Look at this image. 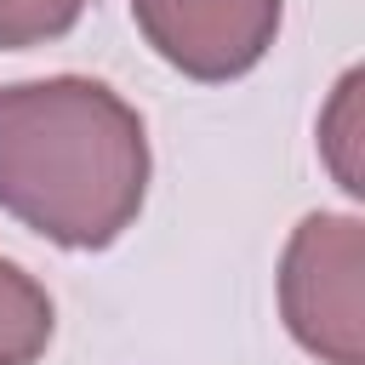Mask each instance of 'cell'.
<instances>
[{
    "mask_svg": "<svg viewBox=\"0 0 365 365\" xmlns=\"http://www.w3.org/2000/svg\"><path fill=\"white\" fill-rule=\"evenodd\" d=\"M148 200V125L103 80L0 86V211L63 251L114 245Z\"/></svg>",
    "mask_w": 365,
    "mask_h": 365,
    "instance_id": "obj_1",
    "label": "cell"
},
{
    "mask_svg": "<svg viewBox=\"0 0 365 365\" xmlns=\"http://www.w3.org/2000/svg\"><path fill=\"white\" fill-rule=\"evenodd\" d=\"M279 319L325 365H365V222L314 211L279 257Z\"/></svg>",
    "mask_w": 365,
    "mask_h": 365,
    "instance_id": "obj_2",
    "label": "cell"
},
{
    "mask_svg": "<svg viewBox=\"0 0 365 365\" xmlns=\"http://www.w3.org/2000/svg\"><path fill=\"white\" fill-rule=\"evenodd\" d=\"M131 17L160 63L222 86L268 57L285 23V0H131Z\"/></svg>",
    "mask_w": 365,
    "mask_h": 365,
    "instance_id": "obj_3",
    "label": "cell"
},
{
    "mask_svg": "<svg viewBox=\"0 0 365 365\" xmlns=\"http://www.w3.org/2000/svg\"><path fill=\"white\" fill-rule=\"evenodd\" d=\"M51 331H57V308L46 285L11 257H0V365H34L51 348Z\"/></svg>",
    "mask_w": 365,
    "mask_h": 365,
    "instance_id": "obj_4",
    "label": "cell"
},
{
    "mask_svg": "<svg viewBox=\"0 0 365 365\" xmlns=\"http://www.w3.org/2000/svg\"><path fill=\"white\" fill-rule=\"evenodd\" d=\"M86 0H0V51H29L63 40L80 23Z\"/></svg>",
    "mask_w": 365,
    "mask_h": 365,
    "instance_id": "obj_5",
    "label": "cell"
},
{
    "mask_svg": "<svg viewBox=\"0 0 365 365\" xmlns=\"http://www.w3.org/2000/svg\"><path fill=\"white\" fill-rule=\"evenodd\" d=\"M354 137H359V68L342 74L331 108L319 114V148H325L336 182H342L348 194H365V182H359V160H354Z\"/></svg>",
    "mask_w": 365,
    "mask_h": 365,
    "instance_id": "obj_6",
    "label": "cell"
}]
</instances>
